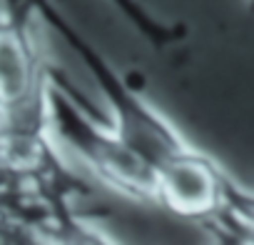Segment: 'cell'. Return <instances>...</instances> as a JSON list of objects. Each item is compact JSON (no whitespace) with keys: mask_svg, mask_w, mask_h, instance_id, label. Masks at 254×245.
Masks as SVG:
<instances>
[{"mask_svg":"<svg viewBox=\"0 0 254 245\" xmlns=\"http://www.w3.org/2000/svg\"><path fill=\"white\" fill-rule=\"evenodd\" d=\"M45 75L50 128L58 148L77 155V160L115 193L137 203H157V183L152 168L115 135L110 122H102L95 115L90 100L50 58Z\"/></svg>","mask_w":254,"mask_h":245,"instance_id":"1","label":"cell"},{"mask_svg":"<svg viewBox=\"0 0 254 245\" xmlns=\"http://www.w3.org/2000/svg\"><path fill=\"white\" fill-rule=\"evenodd\" d=\"M155 183L157 205H165L182 218L207 220L219 213L232 180L207 155H202L197 148H190L162 165L155 173Z\"/></svg>","mask_w":254,"mask_h":245,"instance_id":"2","label":"cell"},{"mask_svg":"<svg viewBox=\"0 0 254 245\" xmlns=\"http://www.w3.org/2000/svg\"><path fill=\"white\" fill-rule=\"evenodd\" d=\"M13 225V223H5ZM33 235H38L45 245H117L110 235H105L97 225H92L87 218H82L72 200H58L50 205L43 215H38L33 223L23 225Z\"/></svg>","mask_w":254,"mask_h":245,"instance_id":"3","label":"cell"},{"mask_svg":"<svg viewBox=\"0 0 254 245\" xmlns=\"http://www.w3.org/2000/svg\"><path fill=\"white\" fill-rule=\"evenodd\" d=\"M214 220H219L239 245H254V193H244L229 183Z\"/></svg>","mask_w":254,"mask_h":245,"instance_id":"4","label":"cell"},{"mask_svg":"<svg viewBox=\"0 0 254 245\" xmlns=\"http://www.w3.org/2000/svg\"><path fill=\"white\" fill-rule=\"evenodd\" d=\"M107 3L122 15V20L127 25H130L145 43H150L152 48H167L170 43L177 40L175 25H167L160 18H155L140 3V0H107Z\"/></svg>","mask_w":254,"mask_h":245,"instance_id":"5","label":"cell"},{"mask_svg":"<svg viewBox=\"0 0 254 245\" xmlns=\"http://www.w3.org/2000/svg\"><path fill=\"white\" fill-rule=\"evenodd\" d=\"M0 245H45L23 225H0Z\"/></svg>","mask_w":254,"mask_h":245,"instance_id":"6","label":"cell"}]
</instances>
